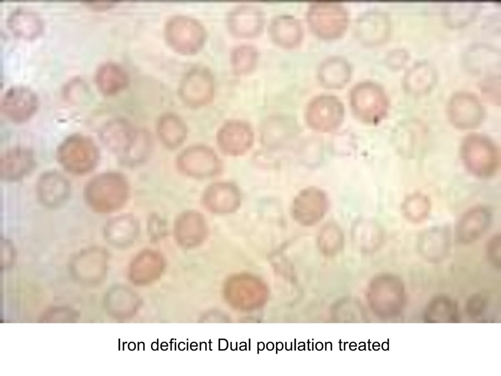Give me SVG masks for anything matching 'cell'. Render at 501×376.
I'll list each match as a JSON object with an SVG mask.
<instances>
[{
  "label": "cell",
  "instance_id": "6da1fadb",
  "mask_svg": "<svg viewBox=\"0 0 501 376\" xmlns=\"http://www.w3.org/2000/svg\"><path fill=\"white\" fill-rule=\"evenodd\" d=\"M460 153L466 169L478 178L492 177L499 168V149L491 139L484 135L467 136L462 142Z\"/></svg>",
  "mask_w": 501,
  "mask_h": 376
},
{
  "label": "cell",
  "instance_id": "7a4b0ae2",
  "mask_svg": "<svg viewBox=\"0 0 501 376\" xmlns=\"http://www.w3.org/2000/svg\"><path fill=\"white\" fill-rule=\"evenodd\" d=\"M128 195L127 183L120 175L114 173L101 174L91 180L86 190L90 206L101 212L114 211L126 202Z\"/></svg>",
  "mask_w": 501,
  "mask_h": 376
},
{
  "label": "cell",
  "instance_id": "3957f363",
  "mask_svg": "<svg viewBox=\"0 0 501 376\" xmlns=\"http://www.w3.org/2000/svg\"><path fill=\"white\" fill-rule=\"evenodd\" d=\"M350 103L355 116L367 124L381 122L387 114L389 101L384 90L371 82L358 84L352 89Z\"/></svg>",
  "mask_w": 501,
  "mask_h": 376
},
{
  "label": "cell",
  "instance_id": "277c9868",
  "mask_svg": "<svg viewBox=\"0 0 501 376\" xmlns=\"http://www.w3.org/2000/svg\"><path fill=\"white\" fill-rule=\"evenodd\" d=\"M164 35L168 45L175 51L192 55L203 47L206 33L197 20L186 16H175L166 23Z\"/></svg>",
  "mask_w": 501,
  "mask_h": 376
},
{
  "label": "cell",
  "instance_id": "5b68a950",
  "mask_svg": "<svg viewBox=\"0 0 501 376\" xmlns=\"http://www.w3.org/2000/svg\"><path fill=\"white\" fill-rule=\"evenodd\" d=\"M101 135L108 148L130 161L138 160L146 148V135L136 132L123 120L109 122L102 129Z\"/></svg>",
  "mask_w": 501,
  "mask_h": 376
},
{
  "label": "cell",
  "instance_id": "8992f818",
  "mask_svg": "<svg viewBox=\"0 0 501 376\" xmlns=\"http://www.w3.org/2000/svg\"><path fill=\"white\" fill-rule=\"evenodd\" d=\"M307 21L316 35L324 39H334L345 31L349 18L346 9L339 3L316 2L308 9Z\"/></svg>",
  "mask_w": 501,
  "mask_h": 376
},
{
  "label": "cell",
  "instance_id": "52a82bcc",
  "mask_svg": "<svg viewBox=\"0 0 501 376\" xmlns=\"http://www.w3.org/2000/svg\"><path fill=\"white\" fill-rule=\"evenodd\" d=\"M58 157L62 166L69 172L83 174L92 169L98 161V152L94 143L82 136L71 137L60 145Z\"/></svg>",
  "mask_w": 501,
  "mask_h": 376
},
{
  "label": "cell",
  "instance_id": "ba28073f",
  "mask_svg": "<svg viewBox=\"0 0 501 376\" xmlns=\"http://www.w3.org/2000/svg\"><path fill=\"white\" fill-rule=\"evenodd\" d=\"M344 117L342 102L331 95H321L313 99L305 112V120L312 129L320 132H329L338 128Z\"/></svg>",
  "mask_w": 501,
  "mask_h": 376
},
{
  "label": "cell",
  "instance_id": "9c48e42d",
  "mask_svg": "<svg viewBox=\"0 0 501 376\" xmlns=\"http://www.w3.org/2000/svg\"><path fill=\"white\" fill-rule=\"evenodd\" d=\"M328 207L329 201L325 192L318 188L310 187L301 190L295 197L292 212L297 223L309 227L322 220Z\"/></svg>",
  "mask_w": 501,
  "mask_h": 376
},
{
  "label": "cell",
  "instance_id": "30bf717a",
  "mask_svg": "<svg viewBox=\"0 0 501 376\" xmlns=\"http://www.w3.org/2000/svg\"><path fill=\"white\" fill-rule=\"evenodd\" d=\"M214 81L211 72L206 68L197 66L189 70L180 86V94L184 102L193 107L209 102L214 94Z\"/></svg>",
  "mask_w": 501,
  "mask_h": 376
},
{
  "label": "cell",
  "instance_id": "8fae6325",
  "mask_svg": "<svg viewBox=\"0 0 501 376\" xmlns=\"http://www.w3.org/2000/svg\"><path fill=\"white\" fill-rule=\"evenodd\" d=\"M448 115L451 124L461 130L478 127L484 118V110L479 99L467 92H459L450 99Z\"/></svg>",
  "mask_w": 501,
  "mask_h": 376
},
{
  "label": "cell",
  "instance_id": "7c38bea8",
  "mask_svg": "<svg viewBox=\"0 0 501 376\" xmlns=\"http://www.w3.org/2000/svg\"><path fill=\"white\" fill-rule=\"evenodd\" d=\"M218 147L224 154L239 156L246 153L252 147L254 135L250 126L237 120L224 123L216 135Z\"/></svg>",
  "mask_w": 501,
  "mask_h": 376
},
{
  "label": "cell",
  "instance_id": "4fadbf2b",
  "mask_svg": "<svg viewBox=\"0 0 501 376\" xmlns=\"http://www.w3.org/2000/svg\"><path fill=\"white\" fill-rule=\"evenodd\" d=\"M178 165L183 172L197 178L216 175L222 167L214 151L204 146H196L185 150L179 158Z\"/></svg>",
  "mask_w": 501,
  "mask_h": 376
},
{
  "label": "cell",
  "instance_id": "5bb4252c",
  "mask_svg": "<svg viewBox=\"0 0 501 376\" xmlns=\"http://www.w3.org/2000/svg\"><path fill=\"white\" fill-rule=\"evenodd\" d=\"M38 105L35 94L27 88L17 86L5 93L2 101V108L11 120L21 122L30 118Z\"/></svg>",
  "mask_w": 501,
  "mask_h": 376
},
{
  "label": "cell",
  "instance_id": "9a60e30c",
  "mask_svg": "<svg viewBox=\"0 0 501 376\" xmlns=\"http://www.w3.org/2000/svg\"><path fill=\"white\" fill-rule=\"evenodd\" d=\"M492 220L490 210L478 206L466 211L460 217L455 229L458 242L467 244L477 240L487 231Z\"/></svg>",
  "mask_w": 501,
  "mask_h": 376
},
{
  "label": "cell",
  "instance_id": "2e32d148",
  "mask_svg": "<svg viewBox=\"0 0 501 376\" xmlns=\"http://www.w3.org/2000/svg\"><path fill=\"white\" fill-rule=\"evenodd\" d=\"M370 290L382 294V309L385 313L393 315L402 309L405 301L404 285L397 277L390 274L381 275L371 282Z\"/></svg>",
  "mask_w": 501,
  "mask_h": 376
},
{
  "label": "cell",
  "instance_id": "e0dca14e",
  "mask_svg": "<svg viewBox=\"0 0 501 376\" xmlns=\"http://www.w3.org/2000/svg\"><path fill=\"white\" fill-rule=\"evenodd\" d=\"M237 187L228 182L216 183L209 186L204 196L205 206L212 212L224 214L236 211L241 203Z\"/></svg>",
  "mask_w": 501,
  "mask_h": 376
},
{
  "label": "cell",
  "instance_id": "ac0fdd59",
  "mask_svg": "<svg viewBox=\"0 0 501 376\" xmlns=\"http://www.w3.org/2000/svg\"><path fill=\"white\" fill-rule=\"evenodd\" d=\"M206 233L204 218L196 212L189 211L182 213L175 224L176 239L183 247L190 248L199 245L205 239Z\"/></svg>",
  "mask_w": 501,
  "mask_h": 376
},
{
  "label": "cell",
  "instance_id": "d6986e66",
  "mask_svg": "<svg viewBox=\"0 0 501 376\" xmlns=\"http://www.w3.org/2000/svg\"><path fill=\"white\" fill-rule=\"evenodd\" d=\"M231 32L240 37L249 38L258 35L264 24L261 11L255 6L241 5L234 9L228 18Z\"/></svg>",
  "mask_w": 501,
  "mask_h": 376
},
{
  "label": "cell",
  "instance_id": "ffe728a7",
  "mask_svg": "<svg viewBox=\"0 0 501 376\" xmlns=\"http://www.w3.org/2000/svg\"><path fill=\"white\" fill-rule=\"evenodd\" d=\"M107 257L102 249L93 248L79 254L74 259L72 270L77 278L85 282L95 283L104 277Z\"/></svg>",
  "mask_w": 501,
  "mask_h": 376
},
{
  "label": "cell",
  "instance_id": "44dd1931",
  "mask_svg": "<svg viewBox=\"0 0 501 376\" xmlns=\"http://www.w3.org/2000/svg\"><path fill=\"white\" fill-rule=\"evenodd\" d=\"M390 23L387 17L381 12H370L357 21L356 32L360 40L368 45L383 43L389 35Z\"/></svg>",
  "mask_w": 501,
  "mask_h": 376
},
{
  "label": "cell",
  "instance_id": "7402d4cb",
  "mask_svg": "<svg viewBox=\"0 0 501 376\" xmlns=\"http://www.w3.org/2000/svg\"><path fill=\"white\" fill-rule=\"evenodd\" d=\"M351 238L355 248L365 253H373L382 246L383 231L379 224L370 219L356 221L351 230Z\"/></svg>",
  "mask_w": 501,
  "mask_h": 376
},
{
  "label": "cell",
  "instance_id": "603a6c76",
  "mask_svg": "<svg viewBox=\"0 0 501 376\" xmlns=\"http://www.w3.org/2000/svg\"><path fill=\"white\" fill-rule=\"evenodd\" d=\"M270 36L274 43L280 47L291 48L300 42L302 28L299 22L288 15L278 16L273 20L269 27Z\"/></svg>",
  "mask_w": 501,
  "mask_h": 376
},
{
  "label": "cell",
  "instance_id": "cb8c5ba5",
  "mask_svg": "<svg viewBox=\"0 0 501 376\" xmlns=\"http://www.w3.org/2000/svg\"><path fill=\"white\" fill-rule=\"evenodd\" d=\"M138 221L132 215H124L115 217L107 224L105 235L112 245L124 248L130 245L139 233Z\"/></svg>",
  "mask_w": 501,
  "mask_h": 376
},
{
  "label": "cell",
  "instance_id": "d4e9b609",
  "mask_svg": "<svg viewBox=\"0 0 501 376\" xmlns=\"http://www.w3.org/2000/svg\"><path fill=\"white\" fill-rule=\"evenodd\" d=\"M164 260L158 252L145 250L133 261L130 268L131 279L136 283H147L155 280L164 267Z\"/></svg>",
  "mask_w": 501,
  "mask_h": 376
},
{
  "label": "cell",
  "instance_id": "484cf974",
  "mask_svg": "<svg viewBox=\"0 0 501 376\" xmlns=\"http://www.w3.org/2000/svg\"><path fill=\"white\" fill-rule=\"evenodd\" d=\"M33 164V155L29 150L22 147L12 149L0 158L1 177L10 180L19 179L28 172Z\"/></svg>",
  "mask_w": 501,
  "mask_h": 376
},
{
  "label": "cell",
  "instance_id": "4316f807",
  "mask_svg": "<svg viewBox=\"0 0 501 376\" xmlns=\"http://www.w3.org/2000/svg\"><path fill=\"white\" fill-rule=\"evenodd\" d=\"M37 188L41 201L50 207L62 204L69 193V186L67 180L54 172L43 175L39 181Z\"/></svg>",
  "mask_w": 501,
  "mask_h": 376
},
{
  "label": "cell",
  "instance_id": "83f0119b",
  "mask_svg": "<svg viewBox=\"0 0 501 376\" xmlns=\"http://www.w3.org/2000/svg\"><path fill=\"white\" fill-rule=\"evenodd\" d=\"M95 81L101 93L106 95H113L124 90L128 86L129 78L121 66L109 62L98 67L95 75Z\"/></svg>",
  "mask_w": 501,
  "mask_h": 376
},
{
  "label": "cell",
  "instance_id": "f1b7e54d",
  "mask_svg": "<svg viewBox=\"0 0 501 376\" xmlns=\"http://www.w3.org/2000/svg\"><path fill=\"white\" fill-rule=\"evenodd\" d=\"M436 72L429 63L422 62L413 65L407 72L404 80L406 90L410 94L420 95L426 94L434 85Z\"/></svg>",
  "mask_w": 501,
  "mask_h": 376
},
{
  "label": "cell",
  "instance_id": "f546056e",
  "mask_svg": "<svg viewBox=\"0 0 501 376\" xmlns=\"http://www.w3.org/2000/svg\"><path fill=\"white\" fill-rule=\"evenodd\" d=\"M320 83L330 88H339L347 83L351 75V69L346 60L332 57L324 61L318 72Z\"/></svg>",
  "mask_w": 501,
  "mask_h": 376
},
{
  "label": "cell",
  "instance_id": "4dcf8cb0",
  "mask_svg": "<svg viewBox=\"0 0 501 376\" xmlns=\"http://www.w3.org/2000/svg\"><path fill=\"white\" fill-rule=\"evenodd\" d=\"M7 24L13 34L24 39L35 37L43 27L41 19L35 13L23 9L13 11L8 17Z\"/></svg>",
  "mask_w": 501,
  "mask_h": 376
},
{
  "label": "cell",
  "instance_id": "1f68e13d",
  "mask_svg": "<svg viewBox=\"0 0 501 376\" xmlns=\"http://www.w3.org/2000/svg\"><path fill=\"white\" fill-rule=\"evenodd\" d=\"M344 243L343 232L339 226L329 222L323 225L317 237V247L322 255L332 257L338 255Z\"/></svg>",
  "mask_w": 501,
  "mask_h": 376
},
{
  "label": "cell",
  "instance_id": "d6a6232c",
  "mask_svg": "<svg viewBox=\"0 0 501 376\" xmlns=\"http://www.w3.org/2000/svg\"><path fill=\"white\" fill-rule=\"evenodd\" d=\"M158 130L159 136L165 145L174 148L180 145L186 137V128L177 116L168 114L159 119Z\"/></svg>",
  "mask_w": 501,
  "mask_h": 376
},
{
  "label": "cell",
  "instance_id": "836d02e7",
  "mask_svg": "<svg viewBox=\"0 0 501 376\" xmlns=\"http://www.w3.org/2000/svg\"><path fill=\"white\" fill-rule=\"evenodd\" d=\"M465 63L472 71L489 72L496 69L500 58L497 52L489 47L478 46L471 48L466 53Z\"/></svg>",
  "mask_w": 501,
  "mask_h": 376
},
{
  "label": "cell",
  "instance_id": "e575fe53",
  "mask_svg": "<svg viewBox=\"0 0 501 376\" xmlns=\"http://www.w3.org/2000/svg\"><path fill=\"white\" fill-rule=\"evenodd\" d=\"M258 60L256 48L250 45L239 46L232 51L231 65L237 74H246L253 70Z\"/></svg>",
  "mask_w": 501,
  "mask_h": 376
},
{
  "label": "cell",
  "instance_id": "d590c367",
  "mask_svg": "<svg viewBox=\"0 0 501 376\" xmlns=\"http://www.w3.org/2000/svg\"><path fill=\"white\" fill-rule=\"evenodd\" d=\"M456 308L449 299L438 297L432 301L425 312V318L429 322H450L456 318Z\"/></svg>",
  "mask_w": 501,
  "mask_h": 376
},
{
  "label": "cell",
  "instance_id": "8d00e7d4",
  "mask_svg": "<svg viewBox=\"0 0 501 376\" xmlns=\"http://www.w3.org/2000/svg\"><path fill=\"white\" fill-rule=\"evenodd\" d=\"M475 2L453 3L445 8V17L448 24L454 26H462L475 16L478 9Z\"/></svg>",
  "mask_w": 501,
  "mask_h": 376
},
{
  "label": "cell",
  "instance_id": "74e56055",
  "mask_svg": "<svg viewBox=\"0 0 501 376\" xmlns=\"http://www.w3.org/2000/svg\"><path fill=\"white\" fill-rule=\"evenodd\" d=\"M404 214L407 217L414 221L423 219L430 209V202L428 198L420 193H415L409 196L402 206Z\"/></svg>",
  "mask_w": 501,
  "mask_h": 376
},
{
  "label": "cell",
  "instance_id": "f35d334b",
  "mask_svg": "<svg viewBox=\"0 0 501 376\" xmlns=\"http://www.w3.org/2000/svg\"><path fill=\"white\" fill-rule=\"evenodd\" d=\"M447 237L444 232L439 231L428 232L421 238L420 247L424 255L439 256L447 250Z\"/></svg>",
  "mask_w": 501,
  "mask_h": 376
},
{
  "label": "cell",
  "instance_id": "ab89813d",
  "mask_svg": "<svg viewBox=\"0 0 501 376\" xmlns=\"http://www.w3.org/2000/svg\"><path fill=\"white\" fill-rule=\"evenodd\" d=\"M481 91L484 97L495 104L501 102V80L497 75H489L481 82Z\"/></svg>",
  "mask_w": 501,
  "mask_h": 376
},
{
  "label": "cell",
  "instance_id": "60d3db41",
  "mask_svg": "<svg viewBox=\"0 0 501 376\" xmlns=\"http://www.w3.org/2000/svg\"><path fill=\"white\" fill-rule=\"evenodd\" d=\"M486 255L490 263L496 267H500L501 237L500 235L493 236L489 240L486 247Z\"/></svg>",
  "mask_w": 501,
  "mask_h": 376
}]
</instances>
